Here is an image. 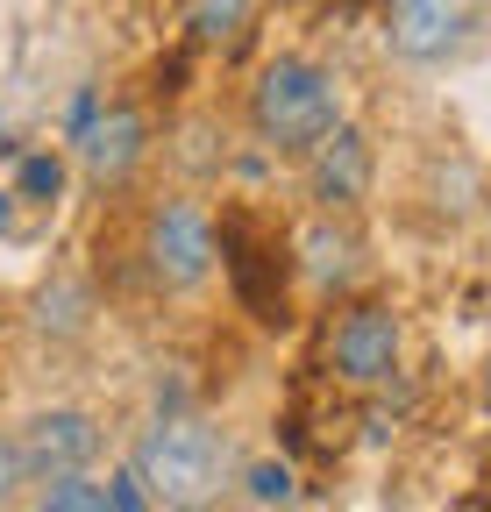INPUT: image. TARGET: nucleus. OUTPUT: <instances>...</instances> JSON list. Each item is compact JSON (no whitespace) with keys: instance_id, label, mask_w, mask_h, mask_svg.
I'll use <instances>...</instances> for the list:
<instances>
[{"instance_id":"nucleus-12","label":"nucleus","mask_w":491,"mask_h":512,"mask_svg":"<svg viewBox=\"0 0 491 512\" xmlns=\"http://www.w3.org/2000/svg\"><path fill=\"white\" fill-rule=\"evenodd\" d=\"M15 192L29 207H50L57 192H65V157L57 150H36V157H22V171H15Z\"/></svg>"},{"instance_id":"nucleus-11","label":"nucleus","mask_w":491,"mask_h":512,"mask_svg":"<svg viewBox=\"0 0 491 512\" xmlns=\"http://www.w3.org/2000/svg\"><path fill=\"white\" fill-rule=\"evenodd\" d=\"M250 15H257V0H186V22L200 43H235L250 29Z\"/></svg>"},{"instance_id":"nucleus-9","label":"nucleus","mask_w":491,"mask_h":512,"mask_svg":"<svg viewBox=\"0 0 491 512\" xmlns=\"http://www.w3.org/2000/svg\"><path fill=\"white\" fill-rule=\"evenodd\" d=\"M456 43V0H392V50L427 64Z\"/></svg>"},{"instance_id":"nucleus-2","label":"nucleus","mask_w":491,"mask_h":512,"mask_svg":"<svg viewBox=\"0 0 491 512\" xmlns=\"http://www.w3.org/2000/svg\"><path fill=\"white\" fill-rule=\"evenodd\" d=\"M250 121H257V136L271 150H314L328 128L342 121L335 79L321 72L314 57H271L257 93H250Z\"/></svg>"},{"instance_id":"nucleus-17","label":"nucleus","mask_w":491,"mask_h":512,"mask_svg":"<svg viewBox=\"0 0 491 512\" xmlns=\"http://www.w3.org/2000/svg\"><path fill=\"white\" fill-rule=\"evenodd\" d=\"M93 121H100V100H93V93H79V100H72V136H86Z\"/></svg>"},{"instance_id":"nucleus-15","label":"nucleus","mask_w":491,"mask_h":512,"mask_svg":"<svg viewBox=\"0 0 491 512\" xmlns=\"http://www.w3.org/2000/svg\"><path fill=\"white\" fill-rule=\"evenodd\" d=\"M150 505H157V498L143 491V477H136V470L107 484V512H150Z\"/></svg>"},{"instance_id":"nucleus-5","label":"nucleus","mask_w":491,"mask_h":512,"mask_svg":"<svg viewBox=\"0 0 491 512\" xmlns=\"http://www.w3.org/2000/svg\"><path fill=\"white\" fill-rule=\"evenodd\" d=\"M335 377L356 384V392H371V384H385L399 370V320L385 306H349L342 328H335Z\"/></svg>"},{"instance_id":"nucleus-4","label":"nucleus","mask_w":491,"mask_h":512,"mask_svg":"<svg viewBox=\"0 0 491 512\" xmlns=\"http://www.w3.org/2000/svg\"><path fill=\"white\" fill-rule=\"evenodd\" d=\"M150 271L164 278V285H178V292H193L207 271H214V256H221V235H214V221H207V207H193V200H164L157 214H150Z\"/></svg>"},{"instance_id":"nucleus-3","label":"nucleus","mask_w":491,"mask_h":512,"mask_svg":"<svg viewBox=\"0 0 491 512\" xmlns=\"http://www.w3.org/2000/svg\"><path fill=\"white\" fill-rule=\"evenodd\" d=\"M221 271L257 328H285V249L250 207H235L221 221Z\"/></svg>"},{"instance_id":"nucleus-18","label":"nucleus","mask_w":491,"mask_h":512,"mask_svg":"<svg viewBox=\"0 0 491 512\" xmlns=\"http://www.w3.org/2000/svg\"><path fill=\"white\" fill-rule=\"evenodd\" d=\"M484 406H491V370H484Z\"/></svg>"},{"instance_id":"nucleus-13","label":"nucleus","mask_w":491,"mask_h":512,"mask_svg":"<svg viewBox=\"0 0 491 512\" xmlns=\"http://www.w3.org/2000/svg\"><path fill=\"white\" fill-rule=\"evenodd\" d=\"M36 512H107V491L79 470V477H57V484H43V505Z\"/></svg>"},{"instance_id":"nucleus-14","label":"nucleus","mask_w":491,"mask_h":512,"mask_svg":"<svg viewBox=\"0 0 491 512\" xmlns=\"http://www.w3.org/2000/svg\"><path fill=\"white\" fill-rule=\"evenodd\" d=\"M242 491H250L257 505H292L299 498V477H292V463H250V477H242Z\"/></svg>"},{"instance_id":"nucleus-6","label":"nucleus","mask_w":491,"mask_h":512,"mask_svg":"<svg viewBox=\"0 0 491 512\" xmlns=\"http://www.w3.org/2000/svg\"><path fill=\"white\" fill-rule=\"evenodd\" d=\"M93 456H100V427H93L86 413H72V406H50V413H36V420L22 427V470L43 477V484L79 477Z\"/></svg>"},{"instance_id":"nucleus-1","label":"nucleus","mask_w":491,"mask_h":512,"mask_svg":"<svg viewBox=\"0 0 491 512\" xmlns=\"http://www.w3.org/2000/svg\"><path fill=\"white\" fill-rule=\"evenodd\" d=\"M136 477L164 512H207L228 477V448L200 420H157L136 441Z\"/></svg>"},{"instance_id":"nucleus-8","label":"nucleus","mask_w":491,"mask_h":512,"mask_svg":"<svg viewBox=\"0 0 491 512\" xmlns=\"http://www.w3.org/2000/svg\"><path fill=\"white\" fill-rule=\"evenodd\" d=\"M143 150H150V121L136 114V107H114V114H100L86 136H79V164L100 178V185H121L136 164H143Z\"/></svg>"},{"instance_id":"nucleus-10","label":"nucleus","mask_w":491,"mask_h":512,"mask_svg":"<svg viewBox=\"0 0 491 512\" xmlns=\"http://www.w3.org/2000/svg\"><path fill=\"white\" fill-rule=\"evenodd\" d=\"M299 264H306V278L314 285H349L356 278V242L335 228V221H314V228H299Z\"/></svg>"},{"instance_id":"nucleus-7","label":"nucleus","mask_w":491,"mask_h":512,"mask_svg":"<svg viewBox=\"0 0 491 512\" xmlns=\"http://www.w3.org/2000/svg\"><path fill=\"white\" fill-rule=\"evenodd\" d=\"M363 192H371V143H363V128L335 121L314 143V200L321 207H356Z\"/></svg>"},{"instance_id":"nucleus-16","label":"nucleus","mask_w":491,"mask_h":512,"mask_svg":"<svg viewBox=\"0 0 491 512\" xmlns=\"http://www.w3.org/2000/svg\"><path fill=\"white\" fill-rule=\"evenodd\" d=\"M29 470H22V441H0V505L15 498V484H22Z\"/></svg>"}]
</instances>
